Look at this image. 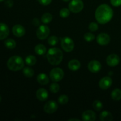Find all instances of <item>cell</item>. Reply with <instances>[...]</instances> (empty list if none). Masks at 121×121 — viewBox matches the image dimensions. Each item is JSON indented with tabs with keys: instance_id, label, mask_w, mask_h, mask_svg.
<instances>
[{
	"instance_id": "2e32d148",
	"label": "cell",
	"mask_w": 121,
	"mask_h": 121,
	"mask_svg": "<svg viewBox=\"0 0 121 121\" xmlns=\"http://www.w3.org/2000/svg\"><path fill=\"white\" fill-rule=\"evenodd\" d=\"M9 30L4 23H0V40L6 39L9 35Z\"/></svg>"
},
{
	"instance_id": "1f68e13d",
	"label": "cell",
	"mask_w": 121,
	"mask_h": 121,
	"mask_svg": "<svg viewBox=\"0 0 121 121\" xmlns=\"http://www.w3.org/2000/svg\"><path fill=\"white\" fill-rule=\"evenodd\" d=\"M89 29L92 32H95L98 30V25L96 22H92L89 26Z\"/></svg>"
},
{
	"instance_id": "ba28073f",
	"label": "cell",
	"mask_w": 121,
	"mask_h": 121,
	"mask_svg": "<svg viewBox=\"0 0 121 121\" xmlns=\"http://www.w3.org/2000/svg\"><path fill=\"white\" fill-rule=\"evenodd\" d=\"M57 108V104L54 100H50V101L47 102L44 106V110L45 112L49 113V114L56 112Z\"/></svg>"
},
{
	"instance_id": "9a60e30c",
	"label": "cell",
	"mask_w": 121,
	"mask_h": 121,
	"mask_svg": "<svg viewBox=\"0 0 121 121\" xmlns=\"http://www.w3.org/2000/svg\"><path fill=\"white\" fill-rule=\"evenodd\" d=\"M36 97L40 101H45L48 97V92L45 89H39L36 92Z\"/></svg>"
},
{
	"instance_id": "30bf717a",
	"label": "cell",
	"mask_w": 121,
	"mask_h": 121,
	"mask_svg": "<svg viewBox=\"0 0 121 121\" xmlns=\"http://www.w3.org/2000/svg\"><path fill=\"white\" fill-rule=\"evenodd\" d=\"M97 43L100 46H106L109 43L111 38L106 33H100L97 36Z\"/></svg>"
},
{
	"instance_id": "d6a6232c",
	"label": "cell",
	"mask_w": 121,
	"mask_h": 121,
	"mask_svg": "<svg viewBox=\"0 0 121 121\" xmlns=\"http://www.w3.org/2000/svg\"><path fill=\"white\" fill-rule=\"evenodd\" d=\"M38 1H39V3L41 5H42L46 6L50 4L52 0H38Z\"/></svg>"
},
{
	"instance_id": "4dcf8cb0",
	"label": "cell",
	"mask_w": 121,
	"mask_h": 121,
	"mask_svg": "<svg viewBox=\"0 0 121 121\" xmlns=\"http://www.w3.org/2000/svg\"><path fill=\"white\" fill-rule=\"evenodd\" d=\"M84 39L87 42H91L95 39V35L91 33H86L84 35Z\"/></svg>"
},
{
	"instance_id": "74e56055",
	"label": "cell",
	"mask_w": 121,
	"mask_h": 121,
	"mask_svg": "<svg viewBox=\"0 0 121 121\" xmlns=\"http://www.w3.org/2000/svg\"><path fill=\"white\" fill-rule=\"evenodd\" d=\"M62 1H65V2H68V1H70V0H62Z\"/></svg>"
},
{
	"instance_id": "f1b7e54d",
	"label": "cell",
	"mask_w": 121,
	"mask_h": 121,
	"mask_svg": "<svg viewBox=\"0 0 121 121\" xmlns=\"http://www.w3.org/2000/svg\"><path fill=\"white\" fill-rule=\"evenodd\" d=\"M58 41H59V39L56 36H54V35H52L48 39V43L50 46H54L58 43Z\"/></svg>"
},
{
	"instance_id": "484cf974",
	"label": "cell",
	"mask_w": 121,
	"mask_h": 121,
	"mask_svg": "<svg viewBox=\"0 0 121 121\" xmlns=\"http://www.w3.org/2000/svg\"><path fill=\"white\" fill-rule=\"evenodd\" d=\"M59 90H60V86L56 82L53 83L50 86V91L53 93H57Z\"/></svg>"
},
{
	"instance_id": "e0dca14e",
	"label": "cell",
	"mask_w": 121,
	"mask_h": 121,
	"mask_svg": "<svg viewBox=\"0 0 121 121\" xmlns=\"http://www.w3.org/2000/svg\"><path fill=\"white\" fill-rule=\"evenodd\" d=\"M80 63L79 60L76 59H73L70 60L68 63V67L70 70L72 71H77L80 69Z\"/></svg>"
},
{
	"instance_id": "d6986e66",
	"label": "cell",
	"mask_w": 121,
	"mask_h": 121,
	"mask_svg": "<svg viewBox=\"0 0 121 121\" xmlns=\"http://www.w3.org/2000/svg\"><path fill=\"white\" fill-rule=\"evenodd\" d=\"M100 119L102 121H111L113 120V116L108 111H104L100 113Z\"/></svg>"
},
{
	"instance_id": "ffe728a7",
	"label": "cell",
	"mask_w": 121,
	"mask_h": 121,
	"mask_svg": "<svg viewBox=\"0 0 121 121\" xmlns=\"http://www.w3.org/2000/svg\"><path fill=\"white\" fill-rule=\"evenodd\" d=\"M34 51L39 56H42L46 53L47 50H46V47L43 44H40L35 46L34 48Z\"/></svg>"
},
{
	"instance_id": "44dd1931",
	"label": "cell",
	"mask_w": 121,
	"mask_h": 121,
	"mask_svg": "<svg viewBox=\"0 0 121 121\" xmlns=\"http://www.w3.org/2000/svg\"><path fill=\"white\" fill-rule=\"evenodd\" d=\"M111 98L113 100L118 101L121 99V90L119 89H115L111 93Z\"/></svg>"
},
{
	"instance_id": "ac0fdd59",
	"label": "cell",
	"mask_w": 121,
	"mask_h": 121,
	"mask_svg": "<svg viewBox=\"0 0 121 121\" xmlns=\"http://www.w3.org/2000/svg\"><path fill=\"white\" fill-rule=\"evenodd\" d=\"M37 80L40 85H46L49 83V79L45 73H40L37 77Z\"/></svg>"
},
{
	"instance_id": "7402d4cb",
	"label": "cell",
	"mask_w": 121,
	"mask_h": 121,
	"mask_svg": "<svg viewBox=\"0 0 121 121\" xmlns=\"http://www.w3.org/2000/svg\"><path fill=\"white\" fill-rule=\"evenodd\" d=\"M53 16L49 13H46L41 17V21L44 24H48L52 21Z\"/></svg>"
},
{
	"instance_id": "8992f818",
	"label": "cell",
	"mask_w": 121,
	"mask_h": 121,
	"mask_svg": "<svg viewBox=\"0 0 121 121\" xmlns=\"http://www.w3.org/2000/svg\"><path fill=\"white\" fill-rule=\"evenodd\" d=\"M61 46L64 51L66 52H71L74 49V43L71 38L65 37L61 39Z\"/></svg>"
},
{
	"instance_id": "d590c367",
	"label": "cell",
	"mask_w": 121,
	"mask_h": 121,
	"mask_svg": "<svg viewBox=\"0 0 121 121\" xmlns=\"http://www.w3.org/2000/svg\"><path fill=\"white\" fill-rule=\"evenodd\" d=\"M5 5H7L8 7H13V1H11V0H8V1H6Z\"/></svg>"
},
{
	"instance_id": "5b68a950",
	"label": "cell",
	"mask_w": 121,
	"mask_h": 121,
	"mask_svg": "<svg viewBox=\"0 0 121 121\" xmlns=\"http://www.w3.org/2000/svg\"><path fill=\"white\" fill-rule=\"evenodd\" d=\"M84 7V4L82 0H72L69 4V9L73 13H79Z\"/></svg>"
},
{
	"instance_id": "8d00e7d4",
	"label": "cell",
	"mask_w": 121,
	"mask_h": 121,
	"mask_svg": "<svg viewBox=\"0 0 121 121\" xmlns=\"http://www.w3.org/2000/svg\"><path fill=\"white\" fill-rule=\"evenodd\" d=\"M69 121H80V120L78 119H70L68 120Z\"/></svg>"
},
{
	"instance_id": "f35d334b",
	"label": "cell",
	"mask_w": 121,
	"mask_h": 121,
	"mask_svg": "<svg viewBox=\"0 0 121 121\" xmlns=\"http://www.w3.org/2000/svg\"><path fill=\"white\" fill-rule=\"evenodd\" d=\"M1 96H0V102H1Z\"/></svg>"
},
{
	"instance_id": "7c38bea8",
	"label": "cell",
	"mask_w": 121,
	"mask_h": 121,
	"mask_svg": "<svg viewBox=\"0 0 121 121\" xmlns=\"http://www.w3.org/2000/svg\"><path fill=\"white\" fill-rule=\"evenodd\" d=\"M112 84V80L110 77L106 76L102 78L99 81V86L100 89L104 90L108 89L111 86Z\"/></svg>"
},
{
	"instance_id": "ab89813d",
	"label": "cell",
	"mask_w": 121,
	"mask_h": 121,
	"mask_svg": "<svg viewBox=\"0 0 121 121\" xmlns=\"http://www.w3.org/2000/svg\"><path fill=\"white\" fill-rule=\"evenodd\" d=\"M4 1V0H0V2H2V1Z\"/></svg>"
},
{
	"instance_id": "6da1fadb",
	"label": "cell",
	"mask_w": 121,
	"mask_h": 121,
	"mask_svg": "<svg viewBox=\"0 0 121 121\" xmlns=\"http://www.w3.org/2000/svg\"><path fill=\"white\" fill-rule=\"evenodd\" d=\"M113 15V9L107 4H102L97 8L95 18L99 24H105L109 22Z\"/></svg>"
},
{
	"instance_id": "e575fe53",
	"label": "cell",
	"mask_w": 121,
	"mask_h": 121,
	"mask_svg": "<svg viewBox=\"0 0 121 121\" xmlns=\"http://www.w3.org/2000/svg\"><path fill=\"white\" fill-rule=\"evenodd\" d=\"M33 24L34 26H39L40 25V21L39 20V19L34 18L33 21Z\"/></svg>"
},
{
	"instance_id": "4fadbf2b",
	"label": "cell",
	"mask_w": 121,
	"mask_h": 121,
	"mask_svg": "<svg viewBox=\"0 0 121 121\" xmlns=\"http://www.w3.org/2000/svg\"><path fill=\"white\" fill-rule=\"evenodd\" d=\"M82 118V120L84 121H94L96 120V115L93 111L91 110H87L83 113Z\"/></svg>"
},
{
	"instance_id": "9c48e42d",
	"label": "cell",
	"mask_w": 121,
	"mask_h": 121,
	"mask_svg": "<svg viewBox=\"0 0 121 121\" xmlns=\"http://www.w3.org/2000/svg\"><path fill=\"white\" fill-rule=\"evenodd\" d=\"M120 62V58L117 54H111L106 58V63L109 66L115 67Z\"/></svg>"
},
{
	"instance_id": "277c9868",
	"label": "cell",
	"mask_w": 121,
	"mask_h": 121,
	"mask_svg": "<svg viewBox=\"0 0 121 121\" xmlns=\"http://www.w3.org/2000/svg\"><path fill=\"white\" fill-rule=\"evenodd\" d=\"M64 77V72L61 68H54L50 72V78L54 82H58L63 79Z\"/></svg>"
},
{
	"instance_id": "7a4b0ae2",
	"label": "cell",
	"mask_w": 121,
	"mask_h": 121,
	"mask_svg": "<svg viewBox=\"0 0 121 121\" xmlns=\"http://www.w3.org/2000/svg\"><path fill=\"white\" fill-rule=\"evenodd\" d=\"M63 58V54L62 51L57 47L50 48L47 53V59L48 61L53 66L59 65L62 61Z\"/></svg>"
},
{
	"instance_id": "83f0119b",
	"label": "cell",
	"mask_w": 121,
	"mask_h": 121,
	"mask_svg": "<svg viewBox=\"0 0 121 121\" xmlns=\"http://www.w3.org/2000/svg\"><path fill=\"white\" fill-rule=\"evenodd\" d=\"M70 11L69 9L66 8H63L60 10V16L63 18H67L70 15Z\"/></svg>"
},
{
	"instance_id": "603a6c76",
	"label": "cell",
	"mask_w": 121,
	"mask_h": 121,
	"mask_svg": "<svg viewBox=\"0 0 121 121\" xmlns=\"http://www.w3.org/2000/svg\"><path fill=\"white\" fill-rule=\"evenodd\" d=\"M25 61H26V63L27 65H28V66H32L35 65V63H37V59L34 56L29 55L26 58Z\"/></svg>"
},
{
	"instance_id": "f546056e",
	"label": "cell",
	"mask_w": 121,
	"mask_h": 121,
	"mask_svg": "<svg viewBox=\"0 0 121 121\" xmlns=\"http://www.w3.org/2000/svg\"><path fill=\"white\" fill-rule=\"evenodd\" d=\"M58 101H59V104H60L61 105H65L68 102L69 98L66 95H63L59 97L58 99Z\"/></svg>"
},
{
	"instance_id": "8fae6325",
	"label": "cell",
	"mask_w": 121,
	"mask_h": 121,
	"mask_svg": "<svg viewBox=\"0 0 121 121\" xmlns=\"http://www.w3.org/2000/svg\"><path fill=\"white\" fill-rule=\"evenodd\" d=\"M87 67L89 70L92 73H98L101 70L102 65L99 61L93 60L89 63Z\"/></svg>"
},
{
	"instance_id": "4316f807",
	"label": "cell",
	"mask_w": 121,
	"mask_h": 121,
	"mask_svg": "<svg viewBox=\"0 0 121 121\" xmlns=\"http://www.w3.org/2000/svg\"><path fill=\"white\" fill-rule=\"evenodd\" d=\"M93 108L96 111H100L103 108V104L100 100H96L93 104Z\"/></svg>"
},
{
	"instance_id": "836d02e7",
	"label": "cell",
	"mask_w": 121,
	"mask_h": 121,
	"mask_svg": "<svg viewBox=\"0 0 121 121\" xmlns=\"http://www.w3.org/2000/svg\"><path fill=\"white\" fill-rule=\"evenodd\" d=\"M111 3L114 7H119L121 5V0H111Z\"/></svg>"
},
{
	"instance_id": "cb8c5ba5",
	"label": "cell",
	"mask_w": 121,
	"mask_h": 121,
	"mask_svg": "<svg viewBox=\"0 0 121 121\" xmlns=\"http://www.w3.org/2000/svg\"><path fill=\"white\" fill-rule=\"evenodd\" d=\"M4 44L7 48H9V49H13L16 46V43H15V40L13 39H9L5 41Z\"/></svg>"
},
{
	"instance_id": "5bb4252c",
	"label": "cell",
	"mask_w": 121,
	"mask_h": 121,
	"mask_svg": "<svg viewBox=\"0 0 121 121\" xmlns=\"http://www.w3.org/2000/svg\"><path fill=\"white\" fill-rule=\"evenodd\" d=\"M12 31H13V33L14 34V35L17 37H21L24 35L25 33H26V30L24 28V27L19 24H17L13 26Z\"/></svg>"
},
{
	"instance_id": "52a82bcc",
	"label": "cell",
	"mask_w": 121,
	"mask_h": 121,
	"mask_svg": "<svg viewBox=\"0 0 121 121\" xmlns=\"http://www.w3.org/2000/svg\"><path fill=\"white\" fill-rule=\"evenodd\" d=\"M50 28L47 26L42 25L39 27L36 31L37 37L40 40H44L47 39L50 34Z\"/></svg>"
},
{
	"instance_id": "3957f363",
	"label": "cell",
	"mask_w": 121,
	"mask_h": 121,
	"mask_svg": "<svg viewBox=\"0 0 121 121\" xmlns=\"http://www.w3.org/2000/svg\"><path fill=\"white\" fill-rule=\"evenodd\" d=\"M24 66L23 59L18 56H14L9 58L7 61V67L10 70L16 71L20 70Z\"/></svg>"
},
{
	"instance_id": "d4e9b609",
	"label": "cell",
	"mask_w": 121,
	"mask_h": 121,
	"mask_svg": "<svg viewBox=\"0 0 121 121\" xmlns=\"http://www.w3.org/2000/svg\"><path fill=\"white\" fill-rule=\"evenodd\" d=\"M22 73H23L24 75L25 76L27 77V78H31V77L33 76L34 74V72L31 68L30 67H25L24 68L23 71H22Z\"/></svg>"
}]
</instances>
